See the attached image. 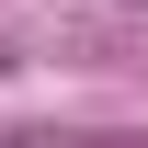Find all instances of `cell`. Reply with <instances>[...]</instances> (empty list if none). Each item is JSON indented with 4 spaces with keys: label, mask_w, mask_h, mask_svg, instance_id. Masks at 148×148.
Masks as SVG:
<instances>
[{
    "label": "cell",
    "mask_w": 148,
    "mask_h": 148,
    "mask_svg": "<svg viewBox=\"0 0 148 148\" xmlns=\"http://www.w3.org/2000/svg\"><path fill=\"white\" fill-rule=\"evenodd\" d=\"M0 69H12V46H0Z\"/></svg>",
    "instance_id": "obj_1"
}]
</instances>
